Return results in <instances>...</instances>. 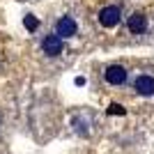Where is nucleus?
Returning <instances> with one entry per match:
<instances>
[{"label":"nucleus","instance_id":"2","mask_svg":"<svg viewBox=\"0 0 154 154\" xmlns=\"http://www.w3.org/2000/svg\"><path fill=\"white\" fill-rule=\"evenodd\" d=\"M53 32H55V35L64 42V39L76 37V35H78V23H76V19H74V16H60Z\"/></svg>","mask_w":154,"mask_h":154},{"label":"nucleus","instance_id":"4","mask_svg":"<svg viewBox=\"0 0 154 154\" xmlns=\"http://www.w3.org/2000/svg\"><path fill=\"white\" fill-rule=\"evenodd\" d=\"M127 76H129V71L124 69L122 64H110V67H106V71H103V81H106L108 85L127 83Z\"/></svg>","mask_w":154,"mask_h":154},{"label":"nucleus","instance_id":"1","mask_svg":"<svg viewBox=\"0 0 154 154\" xmlns=\"http://www.w3.org/2000/svg\"><path fill=\"white\" fill-rule=\"evenodd\" d=\"M120 21H122V9L117 5H106L99 9V23H101L103 28H115L120 26Z\"/></svg>","mask_w":154,"mask_h":154},{"label":"nucleus","instance_id":"7","mask_svg":"<svg viewBox=\"0 0 154 154\" xmlns=\"http://www.w3.org/2000/svg\"><path fill=\"white\" fill-rule=\"evenodd\" d=\"M23 28H26L28 32H37V28H39V19L35 16V14H26V16H23Z\"/></svg>","mask_w":154,"mask_h":154},{"label":"nucleus","instance_id":"5","mask_svg":"<svg viewBox=\"0 0 154 154\" xmlns=\"http://www.w3.org/2000/svg\"><path fill=\"white\" fill-rule=\"evenodd\" d=\"M134 90L140 97H154V76L149 74H138L134 78Z\"/></svg>","mask_w":154,"mask_h":154},{"label":"nucleus","instance_id":"3","mask_svg":"<svg viewBox=\"0 0 154 154\" xmlns=\"http://www.w3.org/2000/svg\"><path fill=\"white\" fill-rule=\"evenodd\" d=\"M42 51H44V55H48V58H58L60 53L64 51V42L55 32H48V35L42 39Z\"/></svg>","mask_w":154,"mask_h":154},{"label":"nucleus","instance_id":"8","mask_svg":"<svg viewBox=\"0 0 154 154\" xmlns=\"http://www.w3.org/2000/svg\"><path fill=\"white\" fill-rule=\"evenodd\" d=\"M106 113H108V115H124L127 110H124V106H122V103H110Z\"/></svg>","mask_w":154,"mask_h":154},{"label":"nucleus","instance_id":"6","mask_svg":"<svg viewBox=\"0 0 154 154\" xmlns=\"http://www.w3.org/2000/svg\"><path fill=\"white\" fill-rule=\"evenodd\" d=\"M127 26H129V30L134 32V35H143V32L147 30V16H145L143 12H134L131 16H129Z\"/></svg>","mask_w":154,"mask_h":154}]
</instances>
